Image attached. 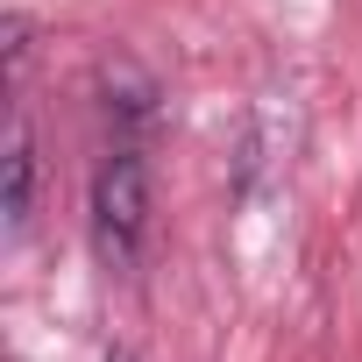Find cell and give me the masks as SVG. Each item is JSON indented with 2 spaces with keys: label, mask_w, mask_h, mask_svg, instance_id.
<instances>
[{
  "label": "cell",
  "mask_w": 362,
  "mask_h": 362,
  "mask_svg": "<svg viewBox=\"0 0 362 362\" xmlns=\"http://www.w3.org/2000/svg\"><path fill=\"white\" fill-rule=\"evenodd\" d=\"M149 242V163L135 142H114L93 170V249L107 270H135Z\"/></svg>",
  "instance_id": "1"
},
{
  "label": "cell",
  "mask_w": 362,
  "mask_h": 362,
  "mask_svg": "<svg viewBox=\"0 0 362 362\" xmlns=\"http://www.w3.org/2000/svg\"><path fill=\"white\" fill-rule=\"evenodd\" d=\"M36 214V135L29 121L8 128V235H22Z\"/></svg>",
  "instance_id": "2"
},
{
  "label": "cell",
  "mask_w": 362,
  "mask_h": 362,
  "mask_svg": "<svg viewBox=\"0 0 362 362\" xmlns=\"http://www.w3.org/2000/svg\"><path fill=\"white\" fill-rule=\"evenodd\" d=\"M107 362H135V355H128V348H114V355H107Z\"/></svg>",
  "instance_id": "3"
}]
</instances>
